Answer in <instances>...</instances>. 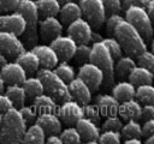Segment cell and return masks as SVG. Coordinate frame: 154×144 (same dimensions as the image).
<instances>
[{
	"instance_id": "1",
	"label": "cell",
	"mask_w": 154,
	"mask_h": 144,
	"mask_svg": "<svg viewBox=\"0 0 154 144\" xmlns=\"http://www.w3.org/2000/svg\"><path fill=\"white\" fill-rule=\"evenodd\" d=\"M26 131V121L18 108L12 107L2 114L0 125V144H22Z\"/></svg>"
},
{
	"instance_id": "2",
	"label": "cell",
	"mask_w": 154,
	"mask_h": 144,
	"mask_svg": "<svg viewBox=\"0 0 154 144\" xmlns=\"http://www.w3.org/2000/svg\"><path fill=\"white\" fill-rule=\"evenodd\" d=\"M112 36L118 40L123 48V52L134 58H137L142 52L147 49V43L142 35L125 18L116 26Z\"/></svg>"
},
{
	"instance_id": "3",
	"label": "cell",
	"mask_w": 154,
	"mask_h": 144,
	"mask_svg": "<svg viewBox=\"0 0 154 144\" xmlns=\"http://www.w3.org/2000/svg\"><path fill=\"white\" fill-rule=\"evenodd\" d=\"M25 19V30L22 34L24 37V44L34 47L38 41V24L40 13L35 0H19L17 10Z\"/></svg>"
},
{
	"instance_id": "4",
	"label": "cell",
	"mask_w": 154,
	"mask_h": 144,
	"mask_svg": "<svg viewBox=\"0 0 154 144\" xmlns=\"http://www.w3.org/2000/svg\"><path fill=\"white\" fill-rule=\"evenodd\" d=\"M36 76L43 83L45 92L51 95L57 102H64L72 98L69 90V84L60 78L54 68L40 67L36 71Z\"/></svg>"
},
{
	"instance_id": "5",
	"label": "cell",
	"mask_w": 154,
	"mask_h": 144,
	"mask_svg": "<svg viewBox=\"0 0 154 144\" xmlns=\"http://www.w3.org/2000/svg\"><path fill=\"white\" fill-rule=\"evenodd\" d=\"M95 65H97L103 72V86L109 88L114 83V58L112 56L111 52L106 47V44L100 41L91 43L90 50V60Z\"/></svg>"
},
{
	"instance_id": "6",
	"label": "cell",
	"mask_w": 154,
	"mask_h": 144,
	"mask_svg": "<svg viewBox=\"0 0 154 144\" xmlns=\"http://www.w3.org/2000/svg\"><path fill=\"white\" fill-rule=\"evenodd\" d=\"M125 14L124 18L131 23L138 32L142 35L144 41H150L154 34V25L153 22L146 10V7L142 6H129L128 8L124 10Z\"/></svg>"
},
{
	"instance_id": "7",
	"label": "cell",
	"mask_w": 154,
	"mask_h": 144,
	"mask_svg": "<svg viewBox=\"0 0 154 144\" xmlns=\"http://www.w3.org/2000/svg\"><path fill=\"white\" fill-rule=\"evenodd\" d=\"M78 1L83 18H85L91 26L96 29L101 28L107 16L102 0H78Z\"/></svg>"
},
{
	"instance_id": "8",
	"label": "cell",
	"mask_w": 154,
	"mask_h": 144,
	"mask_svg": "<svg viewBox=\"0 0 154 144\" xmlns=\"http://www.w3.org/2000/svg\"><path fill=\"white\" fill-rule=\"evenodd\" d=\"M25 50L24 42L18 35L10 31H0V52L7 58L14 59Z\"/></svg>"
},
{
	"instance_id": "9",
	"label": "cell",
	"mask_w": 154,
	"mask_h": 144,
	"mask_svg": "<svg viewBox=\"0 0 154 144\" xmlns=\"http://www.w3.org/2000/svg\"><path fill=\"white\" fill-rule=\"evenodd\" d=\"M77 76L82 78L91 89V91H96L103 83V72L102 70L91 61L82 64L78 68Z\"/></svg>"
},
{
	"instance_id": "10",
	"label": "cell",
	"mask_w": 154,
	"mask_h": 144,
	"mask_svg": "<svg viewBox=\"0 0 154 144\" xmlns=\"http://www.w3.org/2000/svg\"><path fill=\"white\" fill-rule=\"evenodd\" d=\"M57 114L59 115L60 120L63 122H65L66 125H73V124L77 122L78 119L84 116L83 104H81L79 102H77L73 98L64 101L58 107Z\"/></svg>"
},
{
	"instance_id": "11",
	"label": "cell",
	"mask_w": 154,
	"mask_h": 144,
	"mask_svg": "<svg viewBox=\"0 0 154 144\" xmlns=\"http://www.w3.org/2000/svg\"><path fill=\"white\" fill-rule=\"evenodd\" d=\"M49 44L58 54L60 61H69L70 59H72L77 47V42L67 34L57 36L54 40L49 42Z\"/></svg>"
},
{
	"instance_id": "12",
	"label": "cell",
	"mask_w": 154,
	"mask_h": 144,
	"mask_svg": "<svg viewBox=\"0 0 154 144\" xmlns=\"http://www.w3.org/2000/svg\"><path fill=\"white\" fill-rule=\"evenodd\" d=\"M66 31L67 35L71 36L77 43H89L93 32V26L85 18L79 17L67 24Z\"/></svg>"
},
{
	"instance_id": "13",
	"label": "cell",
	"mask_w": 154,
	"mask_h": 144,
	"mask_svg": "<svg viewBox=\"0 0 154 144\" xmlns=\"http://www.w3.org/2000/svg\"><path fill=\"white\" fill-rule=\"evenodd\" d=\"M25 30V19L18 12L0 13V31H10L20 36Z\"/></svg>"
},
{
	"instance_id": "14",
	"label": "cell",
	"mask_w": 154,
	"mask_h": 144,
	"mask_svg": "<svg viewBox=\"0 0 154 144\" xmlns=\"http://www.w3.org/2000/svg\"><path fill=\"white\" fill-rule=\"evenodd\" d=\"M40 37L45 42H51L63 32V23L57 16L43 17L38 24Z\"/></svg>"
},
{
	"instance_id": "15",
	"label": "cell",
	"mask_w": 154,
	"mask_h": 144,
	"mask_svg": "<svg viewBox=\"0 0 154 144\" xmlns=\"http://www.w3.org/2000/svg\"><path fill=\"white\" fill-rule=\"evenodd\" d=\"M0 74L7 84H23L28 73L23 66L14 60L10 62L7 61V64L0 68Z\"/></svg>"
},
{
	"instance_id": "16",
	"label": "cell",
	"mask_w": 154,
	"mask_h": 144,
	"mask_svg": "<svg viewBox=\"0 0 154 144\" xmlns=\"http://www.w3.org/2000/svg\"><path fill=\"white\" fill-rule=\"evenodd\" d=\"M69 90L71 94V97L79 102L81 104H87L91 100V89L89 85L78 76H76L69 83Z\"/></svg>"
},
{
	"instance_id": "17",
	"label": "cell",
	"mask_w": 154,
	"mask_h": 144,
	"mask_svg": "<svg viewBox=\"0 0 154 144\" xmlns=\"http://www.w3.org/2000/svg\"><path fill=\"white\" fill-rule=\"evenodd\" d=\"M35 122L42 127L46 136L59 134L61 132V120L57 113H41L37 115Z\"/></svg>"
},
{
	"instance_id": "18",
	"label": "cell",
	"mask_w": 154,
	"mask_h": 144,
	"mask_svg": "<svg viewBox=\"0 0 154 144\" xmlns=\"http://www.w3.org/2000/svg\"><path fill=\"white\" fill-rule=\"evenodd\" d=\"M36 55L40 59V64L41 67H47V68H54L57 66V64L60 61L58 58V54L55 53V50L53 49V47L51 44L43 43V44H35L31 48Z\"/></svg>"
},
{
	"instance_id": "19",
	"label": "cell",
	"mask_w": 154,
	"mask_h": 144,
	"mask_svg": "<svg viewBox=\"0 0 154 144\" xmlns=\"http://www.w3.org/2000/svg\"><path fill=\"white\" fill-rule=\"evenodd\" d=\"M118 114L124 120H130V119L138 120L141 119L142 115V103L135 97L123 101L119 104Z\"/></svg>"
},
{
	"instance_id": "20",
	"label": "cell",
	"mask_w": 154,
	"mask_h": 144,
	"mask_svg": "<svg viewBox=\"0 0 154 144\" xmlns=\"http://www.w3.org/2000/svg\"><path fill=\"white\" fill-rule=\"evenodd\" d=\"M95 103L97 104L101 115H116L118 114L120 102L112 94H100L95 97Z\"/></svg>"
},
{
	"instance_id": "21",
	"label": "cell",
	"mask_w": 154,
	"mask_h": 144,
	"mask_svg": "<svg viewBox=\"0 0 154 144\" xmlns=\"http://www.w3.org/2000/svg\"><path fill=\"white\" fill-rule=\"evenodd\" d=\"M75 125H76V128L78 130L83 140L97 139L100 136L101 130H100L99 125L87 116H82L81 119H78Z\"/></svg>"
},
{
	"instance_id": "22",
	"label": "cell",
	"mask_w": 154,
	"mask_h": 144,
	"mask_svg": "<svg viewBox=\"0 0 154 144\" xmlns=\"http://www.w3.org/2000/svg\"><path fill=\"white\" fill-rule=\"evenodd\" d=\"M58 16H59L58 18L60 19V22L63 24H66V25L70 24L71 22L76 20L77 18L83 17L79 4L77 1H73V0H70L65 4H61Z\"/></svg>"
},
{
	"instance_id": "23",
	"label": "cell",
	"mask_w": 154,
	"mask_h": 144,
	"mask_svg": "<svg viewBox=\"0 0 154 144\" xmlns=\"http://www.w3.org/2000/svg\"><path fill=\"white\" fill-rule=\"evenodd\" d=\"M32 106L37 110L38 114L41 113H57L58 110V102L48 94L42 92L32 98Z\"/></svg>"
},
{
	"instance_id": "24",
	"label": "cell",
	"mask_w": 154,
	"mask_h": 144,
	"mask_svg": "<svg viewBox=\"0 0 154 144\" xmlns=\"http://www.w3.org/2000/svg\"><path fill=\"white\" fill-rule=\"evenodd\" d=\"M16 61L23 66V68L26 71V73H35L41 67L40 59L32 49H30V50L25 49L24 52H22L16 58Z\"/></svg>"
},
{
	"instance_id": "25",
	"label": "cell",
	"mask_w": 154,
	"mask_h": 144,
	"mask_svg": "<svg viewBox=\"0 0 154 144\" xmlns=\"http://www.w3.org/2000/svg\"><path fill=\"white\" fill-rule=\"evenodd\" d=\"M136 94V86L129 80H120L112 85V95L119 101H126L134 98Z\"/></svg>"
},
{
	"instance_id": "26",
	"label": "cell",
	"mask_w": 154,
	"mask_h": 144,
	"mask_svg": "<svg viewBox=\"0 0 154 144\" xmlns=\"http://www.w3.org/2000/svg\"><path fill=\"white\" fill-rule=\"evenodd\" d=\"M128 78H129V82H131L135 86H138V85H142V84L153 83V80H154L153 73L148 68H146L144 66H141L138 64L131 70V72L129 73Z\"/></svg>"
},
{
	"instance_id": "27",
	"label": "cell",
	"mask_w": 154,
	"mask_h": 144,
	"mask_svg": "<svg viewBox=\"0 0 154 144\" xmlns=\"http://www.w3.org/2000/svg\"><path fill=\"white\" fill-rule=\"evenodd\" d=\"M136 60L131 55H122L114 61V74L118 78H126L131 70L136 66Z\"/></svg>"
},
{
	"instance_id": "28",
	"label": "cell",
	"mask_w": 154,
	"mask_h": 144,
	"mask_svg": "<svg viewBox=\"0 0 154 144\" xmlns=\"http://www.w3.org/2000/svg\"><path fill=\"white\" fill-rule=\"evenodd\" d=\"M22 144H46V133L40 125L31 124L23 137Z\"/></svg>"
},
{
	"instance_id": "29",
	"label": "cell",
	"mask_w": 154,
	"mask_h": 144,
	"mask_svg": "<svg viewBox=\"0 0 154 144\" xmlns=\"http://www.w3.org/2000/svg\"><path fill=\"white\" fill-rule=\"evenodd\" d=\"M5 94L11 98L13 107L20 108L22 106L25 104L26 94H25V90L22 84H8Z\"/></svg>"
},
{
	"instance_id": "30",
	"label": "cell",
	"mask_w": 154,
	"mask_h": 144,
	"mask_svg": "<svg viewBox=\"0 0 154 144\" xmlns=\"http://www.w3.org/2000/svg\"><path fill=\"white\" fill-rule=\"evenodd\" d=\"M22 85H23V88L25 90L26 97H29V98H34L37 95L45 92L43 83L41 82V79L37 76H35V77H26Z\"/></svg>"
},
{
	"instance_id": "31",
	"label": "cell",
	"mask_w": 154,
	"mask_h": 144,
	"mask_svg": "<svg viewBox=\"0 0 154 144\" xmlns=\"http://www.w3.org/2000/svg\"><path fill=\"white\" fill-rule=\"evenodd\" d=\"M40 17L58 16L61 4L58 0H35Z\"/></svg>"
},
{
	"instance_id": "32",
	"label": "cell",
	"mask_w": 154,
	"mask_h": 144,
	"mask_svg": "<svg viewBox=\"0 0 154 144\" xmlns=\"http://www.w3.org/2000/svg\"><path fill=\"white\" fill-rule=\"evenodd\" d=\"M120 134L125 139H128V138H141L143 136L142 125L138 122V120H135V119L126 120V122H124L122 128H120Z\"/></svg>"
},
{
	"instance_id": "33",
	"label": "cell",
	"mask_w": 154,
	"mask_h": 144,
	"mask_svg": "<svg viewBox=\"0 0 154 144\" xmlns=\"http://www.w3.org/2000/svg\"><path fill=\"white\" fill-rule=\"evenodd\" d=\"M135 98H137L142 104H154V85L152 83H148L136 86Z\"/></svg>"
},
{
	"instance_id": "34",
	"label": "cell",
	"mask_w": 154,
	"mask_h": 144,
	"mask_svg": "<svg viewBox=\"0 0 154 144\" xmlns=\"http://www.w3.org/2000/svg\"><path fill=\"white\" fill-rule=\"evenodd\" d=\"M59 137L61 138L64 144H81L83 140L76 126H70L66 127L65 130H61Z\"/></svg>"
},
{
	"instance_id": "35",
	"label": "cell",
	"mask_w": 154,
	"mask_h": 144,
	"mask_svg": "<svg viewBox=\"0 0 154 144\" xmlns=\"http://www.w3.org/2000/svg\"><path fill=\"white\" fill-rule=\"evenodd\" d=\"M54 71L60 76L61 79H64L66 83L72 80L76 77V71L72 65H70L67 61H59L57 66L54 67Z\"/></svg>"
},
{
	"instance_id": "36",
	"label": "cell",
	"mask_w": 154,
	"mask_h": 144,
	"mask_svg": "<svg viewBox=\"0 0 154 144\" xmlns=\"http://www.w3.org/2000/svg\"><path fill=\"white\" fill-rule=\"evenodd\" d=\"M97 140L100 144H122V134L120 131L102 130Z\"/></svg>"
},
{
	"instance_id": "37",
	"label": "cell",
	"mask_w": 154,
	"mask_h": 144,
	"mask_svg": "<svg viewBox=\"0 0 154 144\" xmlns=\"http://www.w3.org/2000/svg\"><path fill=\"white\" fill-rule=\"evenodd\" d=\"M90 50H91V44L89 43H77L76 52H75V60L77 64L82 65L85 64L90 60Z\"/></svg>"
},
{
	"instance_id": "38",
	"label": "cell",
	"mask_w": 154,
	"mask_h": 144,
	"mask_svg": "<svg viewBox=\"0 0 154 144\" xmlns=\"http://www.w3.org/2000/svg\"><path fill=\"white\" fill-rule=\"evenodd\" d=\"M102 42L106 44V47H107L108 50L111 52V54H112V56L114 58V60L123 55V48H122L120 43L118 42V40H117L114 36L103 37Z\"/></svg>"
},
{
	"instance_id": "39",
	"label": "cell",
	"mask_w": 154,
	"mask_h": 144,
	"mask_svg": "<svg viewBox=\"0 0 154 144\" xmlns=\"http://www.w3.org/2000/svg\"><path fill=\"white\" fill-rule=\"evenodd\" d=\"M123 124H124V122H123V119H122L120 116H118V114H116V115H108V116H106V119L102 121L101 130L120 131Z\"/></svg>"
},
{
	"instance_id": "40",
	"label": "cell",
	"mask_w": 154,
	"mask_h": 144,
	"mask_svg": "<svg viewBox=\"0 0 154 144\" xmlns=\"http://www.w3.org/2000/svg\"><path fill=\"white\" fill-rule=\"evenodd\" d=\"M137 64L148 68L154 76V52L146 49L137 56Z\"/></svg>"
},
{
	"instance_id": "41",
	"label": "cell",
	"mask_w": 154,
	"mask_h": 144,
	"mask_svg": "<svg viewBox=\"0 0 154 144\" xmlns=\"http://www.w3.org/2000/svg\"><path fill=\"white\" fill-rule=\"evenodd\" d=\"M83 113H84V116L89 118L90 120L95 121L96 124L101 120V113H100V109L97 107L96 103H87V104H83Z\"/></svg>"
},
{
	"instance_id": "42",
	"label": "cell",
	"mask_w": 154,
	"mask_h": 144,
	"mask_svg": "<svg viewBox=\"0 0 154 144\" xmlns=\"http://www.w3.org/2000/svg\"><path fill=\"white\" fill-rule=\"evenodd\" d=\"M18 109H19L22 116L24 118V120L26 121V124H30V125L31 124H35L38 113H37V110L35 109L34 106H26V104H24V106H22Z\"/></svg>"
},
{
	"instance_id": "43",
	"label": "cell",
	"mask_w": 154,
	"mask_h": 144,
	"mask_svg": "<svg viewBox=\"0 0 154 144\" xmlns=\"http://www.w3.org/2000/svg\"><path fill=\"white\" fill-rule=\"evenodd\" d=\"M124 19V16H122L120 13H112L108 14V17L106 18L105 23H106V31L108 35H113V31L116 29V26Z\"/></svg>"
},
{
	"instance_id": "44",
	"label": "cell",
	"mask_w": 154,
	"mask_h": 144,
	"mask_svg": "<svg viewBox=\"0 0 154 144\" xmlns=\"http://www.w3.org/2000/svg\"><path fill=\"white\" fill-rule=\"evenodd\" d=\"M107 16L112 13H120L123 11L122 0H102Z\"/></svg>"
},
{
	"instance_id": "45",
	"label": "cell",
	"mask_w": 154,
	"mask_h": 144,
	"mask_svg": "<svg viewBox=\"0 0 154 144\" xmlns=\"http://www.w3.org/2000/svg\"><path fill=\"white\" fill-rule=\"evenodd\" d=\"M18 4H19V0H0V13L16 11Z\"/></svg>"
},
{
	"instance_id": "46",
	"label": "cell",
	"mask_w": 154,
	"mask_h": 144,
	"mask_svg": "<svg viewBox=\"0 0 154 144\" xmlns=\"http://www.w3.org/2000/svg\"><path fill=\"white\" fill-rule=\"evenodd\" d=\"M12 107H13V103H12L11 98L5 92H0V112L4 114Z\"/></svg>"
},
{
	"instance_id": "47",
	"label": "cell",
	"mask_w": 154,
	"mask_h": 144,
	"mask_svg": "<svg viewBox=\"0 0 154 144\" xmlns=\"http://www.w3.org/2000/svg\"><path fill=\"white\" fill-rule=\"evenodd\" d=\"M141 118L143 120H149V119H154V104L147 103L142 106V115Z\"/></svg>"
},
{
	"instance_id": "48",
	"label": "cell",
	"mask_w": 154,
	"mask_h": 144,
	"mask_svg": "<svg viewBox=\"0 0 154 144\" xmlns=\"http://www.w3.org/2000/svg\"><path fill=\"white\" fill-rule=\"evenodd\" d=\"M142 133L146 137L150 136V134H154V119L144 120V122L142 125Z\"/></svg>"
},
{
	"instance_id": "49",
	"label": "cell",
	"mask_w": 154,
	"mask_h": 144,
	"mask_svg": "<svg viewBox=\"0 0 154 144\" xmlns=\"http://www.w3.org/2000/svg\"><path fill=\"white\" fill-rule=\"evenodd\" d=\"M149 0H122V6L123 10L128 8L129 6H142L146 7Z\"/></svg>"
},
{
	"instance_id": "50",
	"label": "cell",
	"mask_w": 154,
	"mask_h": 144,
	"mask_svg": "<svg viewBox=\"0 0 154 144\" xmlns=\"http://www.w3.org/2000/svg\"><path fill=\"white\" fill-rule=\"evenodd\" d=\"M46 144H64L59 134H51L46 136Z\"/></svg>"
},
{
	"instance_id": "51",
	"label": "cell",
	"mask_w": 154,
	"mask_h": 144,
	"mask_svg": "<svg viewBox=\"0 0 154 144\" xmlns=\"http://www.w3.org/2000/svg\"><path fill=\"white\" fill-rule=\"evenodd\" d=\"M146 10H147V12H148V14H149V17L153 22V25H154V0L148 1L147 6H146Z\"/></svg>"
},
{
	"instance_id": "52",
	"label": "cell",
	"mask_w": 154,
	"mask_h": 144,
	"mask_svg": "<svg viewBox=\"0 0 154 144\" xmlns=\"http://www.w3.org/2000/svg\"><path fill=\"white\" fill-rule=\"evenodd\" d=\"M102 40H103V37H102V35H101V34L93 31V32H91V37H90V42H89V43L100 42V41H102Z\"/></svg>"
},
{
	"instance_id": "53",
	"label": "cell",
	"mask_w": 154,
	"mask_h": 144,
	"mask_svg": "<svg viewBox=\"0 0 154 144\" xmlns=\"http://www.w3.org/2000/svg\"><path fill=\"white\" fill-rule=\"evenodd\" d=\"M122 144H144V143L141 140V138H128Z\"/></svg>"
},
{
	"instance_id": "54",
	"label": "cell",
	"mask_w": 154,
	"mask_h": 144,
	"mask_svg": "<svg viewBox=\"0 0 154 144\" xmlns=\"http://www.w3.org/2000/svg\"><path fill=\"white\" fill-rule=\"evenodd\" d=\"M5 64H7V56H6L4 53L0 52V68H1Z\"/></svg>"
},
{
	"instance_id": "55",
	"label": "cell",
	"mask_w": 154,
	"mask_h": 144,
	"mask_svg": "<svg viewBox=\"0 0 154 144\" xmlns=\"http://www.w3.org/2000/svg\"><path fill=\"white\" fill-rule=\"evenodd\" d=\"M144 144H154V134H150V136H147L146 140L143 142Z\"/></svg>"
},
{
	"instance_id": "56",
	"label": "cell",
	"mask_w": 154,
	"mask_h": 144,
	"mask_svg": "<svg viewBox=\"0 0 154 144\" xmlns=\"http://www.w3.org/2000/svg\"><path fill=\"white\" fill-rule=\"evenodd\" d=\"M5 84H6V82H5V79L2 78V76L0 74V92H4V90H5Z\"/></svg>"
},
{
	"instance_id": "57",
	"label": "cell",
	"mask_w": 154,
	"mask_h": 144,
	"mask_svg": "<svg viewBox=\"0 0 154 144\" xmlns=\"http://www.w3.org/2000/svg\"><path fill=\"white\" fill-rule=\"evenodd\" d=\"M83 144H100L97 139H89V140H84Z\"/></svg>"
},
{
	"instance_id": "58",
	"label": "cell",
	"mask_w": 154,
	"mask_h": 144,
	"mask_svg": "<svg viewBox=\"0 0 154 144\" xmlns=\"http://www.w3.org/2000/svg\"><path fill=\"white\" fill-rule=\"evenodd\" d=\"M60 4H65V2H67V1H70V0H58Z\"/></svg>"
},
{
	"instance_id": "59",
	"label": "cell",
	"mask_w": 154,
	"mask_h": 144,
	"mask_svg": "<svg viewBox=\"0 0 154 144\" xmlns=\"http://www.w3.org/2000/svg\"><path fill=\"white\" fill-rule=\"evenodd\" d=\"M152 52H154V38L152 40Z\"/></svg>"
},
{
	"instance_id": "60",
	"label": "cell",
	"mask_w": 154,
	"mask_h": 144,
	"mask_svg": "<svg viewBox=\"0 0 154 144\" xmlns=\"http://www.w3.org/2000/svg\"><path fill=\"white\" fill-rule=\"evenodd\" d=\"M1 121H2V113L0 112V125H1Z\"/></svg>"
}]
</instances>
